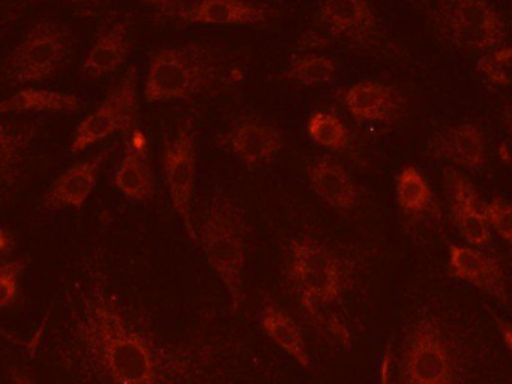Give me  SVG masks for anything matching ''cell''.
Masks as SVG:
<instances>
[{"label": "cell", "instance_id": "cell-26", "mask_svg": "<svg viewBox=\"0 0 512 384\" xmlns=\"http://www.w3.org/2000/svg\"><path fill=\"white\" fill-rule=\"evenodd\" d=\"M307 135L317 146L343 152L350 146V131L340 116L331 111H316L307 123Z\"/></svg>", "mask_w": 512, "mask_h": 384}, {"label": "cell", "instance_id": "cell-35", "mask_svg": "<svg viewBox=\"0 0 512 384\" xmlns=\"http://www.w3.org/2000/svg\"><path fill=\"white\" fill-rule=\"evenodd\" d=\"M0 336H5V338L13 339V336H11L10 333L7 332V330L2 329V327H0Z\"/></svg>", "mask_w": 512, "mask_h": 384}, {"label": "cell", "instance_id": "cell-17", "mask_svg": "<svg viewBox=\"0 0 512 384\" xmlns=\"http://www.w3.org/2000/svg\"><path fill=\"white\" fill-rule=\"evenodd\" d=\"M319 17L332 35L368 41L377 30L376 11L368 0H319Z\"/></svg>", "mask_w": 512, "mask_h": 384}, {"label": "cell", "instance_id": "cell-18", "mask_svg": "<svg viewBox=\"0 0 512 384\" xmlns=\"http://www.w3.org/2000/svg\"><path fill=\"white\" fill-rule=\"evenodd\" d=\"M113 182L128 200L146 201L154 197L155 176L148 158V140L137 129L125 143Z\"/></svg>", "mask_w": 512, "mask_h": 384}, {"label": "cell", "instance_id": "cell-30", "mask_svg": "<svg viewBox=\"0 0 512 384\" xmlns=\"http://www.w3.org/2000/svg\"><path fill=\"white\" fill-rule=\"evenodd\" d=\"M497 330H499L500 339H502L503 345L506 350L511 351L512 347V330L509 321L503 320V318L496 317Z\"/></svg>", "mask_w": 512, "mask_h": 384}, {"label": "cell", "instance_id": "cell-9", "mask_svg": "<svg viewBox=\"0 0 512 384\" xmlns=\"http://www.w3.org/2000/svg\"><path fill=\"white\" fill-rule=\"evenodd\" d=\"M163 171L173 209L184 222L191 240L197 242L193 224V200L197 179L196 129L193 123L179 126L163 150Z\"/></svg>", "mask_w": 512, "mask_h": 384}, {"label": "cell", "instance_id": "cell-4", "mask_svg": "<svg viewBox=\"0 0 512 384\" xmlns=\"http://www.w3.org/2000/svg\"><path fill=\"white\" fill-rule=\"evenodd\" d=\"M287 273L302 306L313 315L337 302L346 284L340 258L325 243L310 236L290 243Z\"/></svg>", "mask_w": 512, "mask_h": 384}, {"label": "cell", "instance_id": "cell-12", "mask_svg": "<svg viewBox=\"0 0 512 384\" xmlns=\"http://www.w3.org/2000/svg\"><path fill=\"white\" fill-rule=\"evenodd\" d=\"M431 156L464 170L478 173L487 162V143L481 126L461 122L442 129L428 144Z\"/></svg>", "mask_w": 512, "mask_h": 384}, {"label": "cell", "instance_id": "cell-19", "mask_svg": "<svg viewBox=\"0 0 512 384\" xmlns=\"http://www.w3.org/2000/svg\"><path fill=\"white\" fill-rule=\"evenodd\" d=\"M179 18L206 26H254L268 21L269 9L248 0H200Z\"/></svg>", "mask_w": 512, "mask_h": 384}, {"label": "cell", "instance_id": "cell-2", "mask_svg": "<svg viewBox=\"0 0 512 384\" xmlns=\"http://www.w3.org/2000/svg\"><path fill=\"white\" fill-rule=\"evenodd\" d=\"M226 57L211 45L185 44L152 54L146 74V102L187 101L229 80Z\"/></svg>", "mask_w": 512, "mask_h": 384}, {"label": "cell", "instance_id": "cell-13", "mask_svg": "<svg viewBox=\"0 0 512 384\" xmlns=\"http://www.w3.org/2000/svg\"><path fill=\"white\" fill-rule=\"evenodd\" d=\"M446 180L449 185L451 215L460 236L473 248H487L493 240V233L488 228L482 215V203L473 183L457 171H448Z\"/></svg>", "mask_w": 512, "mask_h": 384}, {"label": "cell", "instance_id": "cell-11", "mask_svg": "<svg viewBox=\"0 0 512 384\" xmlns=\"http://www.w3.org/2000/svg\"><path fill=\"white\" fill-rule=\"evenodd\" d=\"M224 144L241 164L248 168L263 167L283 150V132L262 119L236 122L224 135Z\"/></svg>", "mask_w": 512, "mask_h": 384}, {"label": "cell", "instance_id": "cell-10", "mask_svg": "<svg viewBox=\"0 0 512 384\" xmlns=\"http://www.w3.org/2000/svg\"><path fill=\"white\" fill-rule=\"evenodd\" d=\"M449 272L458 281L472 285L476 290L506 302L508 281L502 261L479 248L454 243L448 249Z\"/></svg>", "mask_w": 512, "mask_h": 384}, {"label": "cell", "instance_id": "cell-31", "mask_svg": "<svg viewBox=\"0 0 512 384\" xmlns=\"http://www.w3.org/2000/svg\"><path fill=\"white\" fill-rule=\"evenodd\" d=\"M497 156H499V161L502 162L505 167H508L509 161H511L508 141H502V143L499 144V147H497Z\"/></svg>", "mask_w": 512, "mask_h": 384}, {"label": "cell", "instance_id": "cell-34", "mask_svg": "<svg viewBox=\"0 0 512 384\" xmlns=\"http://www.w3.org/2000/svg\"><path fill=\"white\" fill-rule=\"evenodd\" d=\"M146 3H151L154 6H160V8H169V6L175 5V3L181 2V0H145Z\"/></svg>", "mask_w": 512, "mask_h": 384}, {"label": "cell", "instance_id": "cell-29", "mask_svg": "<svg viewBox=\"0 0 512 384\" xmlns=\"http://www.w3.org/2000/svg\"><path fill=\"white\" fill-rule=\"evenodd\" d=\"M25 269L22 260L0 264V308L14 305L19 297L20 273Z\"/></svg>", "mask_w": 512, "mask_h": 384}, {"label": "cell", "instance_id": "cell-27", "mask_svg": "<svg viewBox=\"0 0 512 384\" xmlns=\"http://www.w3.org/2000/svg\"><path fill=\"white\" fill-rule=\"evenodd\" d=\"M512 51L508 44L485 51L476 62V71L485 83L493 87H508L511 84Z\"/></svg>", "mask_w": 512, "mask_h": 384}, {"label": "cell", "instance_id": "cell-32", "mask_svg": "<svg viewBox=\"0 0 512 384\" xmlns=\"http://www.w3.org/2000/svg\"><path fill=\"white\" fill-rule=\"evenodd\" d=\"M11 248H13V239L5 228L0 227V252L10 251Z\"/></svg>", "mask_w": 512, "mask_h": 384}, {"label": "cell", "instance_id": "cell-15", "mask_svg": "<svg viewBox=\"0 0 512 384\" xmlns=\"http://www.w3.org/2000/svg\"><path fill=\"white\" fill-rule=\"evenodd\" d=\"M344 107L361 123H389L400 113L403 95L391 84L362 80L344 93Z\"/></svg>", "mask_w": 512, "mask_h": 384}, {"label": "cell", "instance_id": "cell-14", "mask_svg": "<svg viewBox=\"0 0 512 384\" xmlns=\"http://www.w3.org/2000/svg\"><path fill=\"white\" fill-rule=\"evenodd\" d=\"M308 182L314 194L335 212H353L361 203V194L352 174L332 156H319L310 165Z\"/></svg>", "mask_w": 512, "mask_h": 384}, {"label": "cell", "instance_id": "cell-6", "mask_svg": "<svg viewBox=\"0 0 512 384\" xmlns=\"http://www.w3.org/2000/svg\"><path fill=\"white\" fill-rule=\"evenodd\" d=\"M433 18L455 47L485 53L505 44L506 23L491 0H437Z\"/></svg>", "mask_w": 512, "mask_h": 384}, {"label": "cell", "instance_id": "cell-5", "mask_svg": "<svg viewBox=\"0 0 512 384\" xmlns=\"http://www.w3.org/2000/svg\"><path fill=\"white\" fill-rule=\"evenodd\" d=\"M400 384H460L457 350L433 315L419 317L407 333Z\"/></svg>", "mask_w": 512, "mask_h": 384}, {"label": "cell", "instance_id": "cell-7", "mask_svg": "<svg viewBox=\"0 0 512 384\" xmlns=\"http://www.w3.org/2000/svg\"><path fill=\"white\" fill-rule=\"evenodd\" d=\"M70 47V33L64 26L40 21L29 29L8 57L5 78L14 86L49 80L64 68Z\"/></svg>", "mask_w": 512, "mask_h": 384}, {"label": "cell", "instance_id": "cell-24", "mask_svg": "<svg viewBox=\"0 0 512 384\" xmlns=\"http://www.w3.org/2000/svg\"><path fill=\"white\" fill-rule=\"evenodd\" d=\"M395 198L407 215H422L433 206V189L415 165H404L395 177Z\"/></svg>", "mask_w": 512, "mask_h": 384}, {"label": "cell", "instance_id": "cell-20", "mask_svg": "<svg viewBox=\"0 0 512 384\" xmlns=\"http://www.w3.org/2000/svg\"><path fill=\"white\" fill-rule=\"evenodd\" d=\"M128 27L130 23L127 20H121L106 27L98 35L97 41L83 60V74L100 78L118 71L124 65L131 47Z\"/></svg>", "mask_w": 512, "mask_h": 384}, {"label": "cell", "instance_id": "cell-28", "mask_svg": "<svg viewBox=\"0 0 512 384\" xmlns=\"http://www.w3.org/2000/svg\"><path fill=\"white\" fill-rule=\"evenodd\" d=\"M482 215L491 233H496L503 242H512V209L511 203L503 197H493L482 203Z\"/></svg>", "mask_w": 512, "mask_h": 384}, {"label": "cell", "instance_id": "cell-23", "mask_svg": "<svg viewBox=\"0 0 512 384\" xmlns=\"http://www.w3.org/2000/svg\"><path fill=\"white\" fill-rule=\"evenodd\" d=\"M37 132L35 123H0V179L22 167Z\"/></svg>", "mask_w": 512, "mask_h": 384}, {"label": "cell", "instance_id": "cell-21", "mask_svg": "<svg viewBox=\"0 0 512 384\" xmlns=\"http://www.w3.org/2000/svg\"><path fill=\"white\" fill-rule=\"evenodd\" d=\"M260 329L281 351L292 357L302 368H311L307 342L296 321L286 309L275 303H265L259 317Z\"/></svg>", "mask_w": 512, "mask_h": 384}, {"label": "cell", "instance_id": "cell-16", "mask_svg": "<svg viewBox=\"0 0 512 384\" xmlns=\"http://www.w3.org/2000/svg\"><path fill=\"white\" fill-rule=\"evenodd\" d=\"M112 150H101L98 155L77 162L73 167L68 168L44 194V204L50 209H61V207L80 209L83 207L97 186L101 168Z\"/></svg>", "mask_w": 512, "mask_h": 384}, {"label": "cell", "instance_id": "cell-25", "mask_svg": "<svg viewBox=\"0 0 512 384\" xmlns=\"http://www.w3.org/2000/svg\"><path fill=\"white\" fill-rule=\"evenodd\" d=\"M338 65L325 54L307 53L293 57L287 68V78L305 87L325 86L337 77Z\"/></svg>", "mask_w": 512, "mask_h": 384}, {"label": "cell", "instance_id": "cell-1", "mask_svg": "<svg viewBox=\"0 0 512 384\" xmlns=\"http://www.w3.org/2000/svg\"><path fill=\"white\" fill-rule=\"evenodd\" d=\"M77 336L107 383L160 384L154 347L104 288H94L83 300Z\"/></svg>", "mask_w": 512, "mask_h": 384}, {"label": "cell", "instance_id": "cell-22", "mask_svg": "<svg viewBox=\"0 0 512 384\" xmlns=\"http://www.w3.org/2000/svg\"><path fill=\"white\" fill-rule=\"evenodd\" d=\"M79 108L80 99L71 93L26 87L0 102V116L2 114L43 113V111L71 113Z\"/></svg>", "mask_w": 512, "mask_h": 384}, {"label": "cell", "instance_id": "cell-8", "mask_svg": "<svg viewBox=\"0 0 512 384\" xmlns=\"http://www.w3.org/2000/svg\"><path fill=\"white\" fill-rule=\"evenodd\" d=\"M139 75L137 68L128 69L107 92L106 98L77 126L70 150L80 153L116 132L131 134L139 122Z\"/></svg>", "mask_w": 512, "mask_h": 384}, {"label": "cell", "instance_id": "cell-33", "mask_svg": "<svg viewBox=\"0 0 512 384\" xmlns=\"http://www.w3.org/2000/svg\"><path fill=\"white\" fill-rule=\"evenodd\" d=\"M13 384H35L32 378L28 374L23 372H16L13 377Z\"/></svg>", "mask_w": 512, "mask_h": 384}, {"label": "cell", "instance_id": "cell-3", "mask_svg": "<svg viewBox=\"0 0 512 384\" xmlns=\"http://www.w3.org/2000/svg\"><path fill=\"white\" fill-rule=\"evenodd\" d=\"M196 234L209 266L226 287L233 311H239L244 303L247 264V227L241 209L230 198H214Z\"/></svg>", "mask_w": 512, "mask_h": 384}]
</instances>
